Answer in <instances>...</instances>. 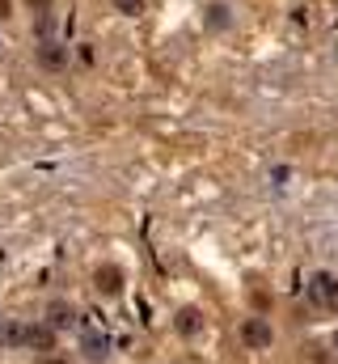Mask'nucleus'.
Returning <instances> with one entry per match:
<instances>
[{
	"label": "nucleus",
	"mask_w": 338,
	"mask_h": 364,
	"mask_svg": "<svg viewBox=\"0 0 338 364\" xmlns=\"http://www.w3.org/2000/svg\"><path fill=\"white\" fill-rule=\"evenodd\" d=\"M4 339L9 343H30V348H51L55 343V331H47V326H13Z\"/></svg>",
	"instance_id": "f257e3e1"
},
{
	"label": "nucleus",
	"mask_w": 338,
	"mask_h": 364,
	"mask_svg": "<svg viewBox=\"0 0 338 364\" xmlns=\"http://www.w3.org/2000/svg\"><path fill=\"white\" fill-rule=\"evenodd\" d=\"M313 301H317L322 309L338 314V279L334 275H317V279H313Z\"/></svg>",
	"instance_id": "f03ea898"
},
{
	"label": "nucleus",
	"mask_w": 338,
	"mask_h": 364,
	"mask_svg": "<svg viewBox=\"0 0 338 364\" xmlns=\"http://www.w3.org/2000/svg\"><path fill=\"white\" fill-rule=\"evenodd\" d=\"M241 335H246V343H250V348H266V343H271V326H266L262 318L246 322V331H241Z\"/></svg>",
	"instance_id": "7ed1b4c3"
},
{
	"label": "nucleus",
	"mask_w": 338,
	"mask_h": 364,
	"mask_svg": "<svg viewBox=\"0 0 338 364\" xmlns=\"http://www.w3.org/2000/svg\"><path fill=\"white\" fill-rule=\"evenodd\" d=\"M97 288H102V292H119V288H123V272H119V267H102V272H97Z\"/></svg>",
	"instance_id": "20e7f679"
},
{
	"label": "nucleus",
	"mask_w": 338,
	"mask_h": 364,
	"mask_svg": "<svg viewBox=\"0 0 338 364\" xmlns=\"http://www.w3.org/2000/svg\"><path fill=\"white\" fill-rule=\"evenodd\" d=\"M178 331H182V335H195V331H199V314H195V309H182V314H178Z\"/></svg>",
	"instance_id": "39448f33"
},
{
	"label": "nucleus",
	"mask_w": 338,
	"mask_h": 364,
	"mask_svg": "<svg viewBox=\"0 0 338 364\" xmlns=\"http://www.w3.org/2000/svg\"><path fill=\"white\" fill-rule=\"evenodd\" d=\"M84 348H89V356H106V339L102 335H89L84 331Z\"/></svg>",
	"instance_id": "423d86ee"
},
{
	"label": "nucleus",
	"mask_w": 338,
	"mask_h": 364,
	"mask_svg": "<svg viewBox=\"0 0 338 364\" xmlns=\"http://www.w3.org/2000/svg\"><path fill=\"white\" fill-rule=\"evenodd\" d=\"M51 322H55V326H68V322H72V318H68V305H51Z\"/></svg>",
	"instance_id": "0eeeda50"
},
{
	"label": "nucleus",
	"mask_w": 338,
	"mask_h": 364,
	"mask_svg": "<svg viewBox=\"0 0 338 364\" xmlns=\"http://www.w3.org/2000/svg\"><path fill=\"white\" fill-rule=\"evenodd\" d=\"M114 4H119L123 13H140V9H144V0H114Z\"/></svg>",
	"instance_id": "6e6552de"
},
{
	"label": "nucleus",
	"mask_w": 338,
	"mask_h": 364,
	"mask_svg": "<svg viewBox=\"0 0 338 364\" xmlns=\"http://www.w3.org/2000/svg\"><path fill=\"white\" fill-rule=\"evenodd\" d=\"M43 55H47V64H60V60H64V51H60V47H51V43H47V51H43Z\"/></svg>",
	"instance_id": "1a4fd4ad"
},
{
	"label": "nucleus",
	"mask_w": 338,
	"mask_h": 364,
	"mask_svg": "<svg viewBox=\"0 0 338 364\" xmlns=\"http://www.w3.org/2000/svg\"><path fill=\"white\" fill-rule=\"evenodd\" d=\"M38 364H68L64 356H47V360H38Z\"/></svg>",
	"instance_id": "9d476101"
},
{
	"label": "nucleus",
	"mask_w": 338,
	"mask_h": 364,
	"mask_svg": "<svg viewBox=\"0 0 338 364\" xmlns=\"http://www.w3.org/2000/svg\"><path fill=\"white\" fill-rule=\"evenodd\" d=\"M0 17H9V0H0Z\"/></svg>",
	"instance_id": "9b49d317"
},
{
	"label": "nucleus",
	"mask_w": 338,
	"mask_h": 364,
	"mask_svg": "<svg viewBox=\"0 0 338 364\" xmlns=\"http://www.w3.org/2000/svg\"><path fill=\"white\" fill-rule=\"evenodd\" d=\"M334 352H338V331H334Z\"/></svg>",
	"instance_id": "f8f14e48"
}]
</instances>
